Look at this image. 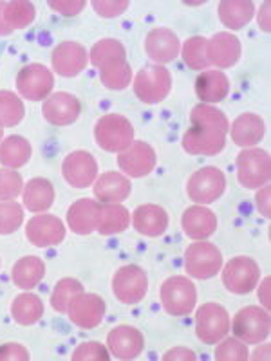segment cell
<instances>
[{"label":"cell","instance_id":"7402d4cb","mask_svg":"<svg viewBox=\"0 0 271 361\" xmlns=\"http://www.w3.org/2000/svg\"><path fill=\"white\" fill-rule=\"evenodd\" d=\"M183 231L193 240H205L212 237L217 230V217L212 209L205 208L203 204L192 206L183 214Z\"/></svg>","mask_w":271,"mask_h":361},{"label":"cell","instance_id":"2e32d148","mask_svg":"<svg viewBox=\"0 0 271 361\" xmlns=\"http://www.w3.org/2000/svg\"><path fill=\"white\" fill-rule=\"evenodd\" d=\"M118 164L128 177H145L156 166V152L150 145L136 141L127 150L118 154Z\"/></svg>","mask_w":271,"mask_h":361},{"label":"cell","instance_id":"7bdbcfd3","mask_svg":"<svg viewBox=\"0 0 271 361\" xmlns=\"http://www.w3.org/2000/svg\"><path fill=\"white\" fill-rule=\"evenodd\" d=\"M73 360L74 361H83V360L107 361L109 360V353L102 343H95V341H89V343H82L80 347H76V350L73 353Z\"/></svg>","mask_w":271,"mask_h":361},{"label":"cell","instance_id":"44dd1931","mask_svg":"<svg viewBox=\"0 0 271 361\" xmlns=\"http://www.w3.org/2000/svg\"><path fill=\"white\" fill-rule=\"evenodd\" d=\"M42 114L51 125L66 127L78 119L80 102L69 92H56L45 99Z\"/></svg>","mask_w":271,"mask_h":361},{"label":"cell","instance_id":"60d3db41","mask_svg":"<svg viewBox=\"0 0 271 361\" xmlns=\"http://www.w3.org/2000/svg\"><path fill=\"white\" fill-rule=\"evenodd\" d=\"M248 347L239 338H222L215 349V360L219 361H244L248 360Z\"/></svg>","mask_w":271,"mask_h":361},{"label":"cell","instance_id":"9a60e30c","mask_svg":"<svg viewBox=\"0 0 271 361\" xmlns=\"http://www.w3.org/2000/svg\"><path fill=\"white\" fill-rule=\"evenodd\" d=\"M64 179L69 183L73 188H87L96 180L98 176V164L96 159L89 152H73L64 159L62 164Z\"/></svg>","mask_w":271,"mask_h":361},{"label":"cell","instance_id":"83f0119b","mask_svg":"<svg viewBox=\"0 0 271 361\" xmlns=\"http://www.w3.org/2000/svg\"><path fill=\"white\" fill-rule=\"evenodd\" d=\"M24 204L29 212L42 214L45 209H49L54 201V188L49 180L44 177H35L28 183L24 188Z\"/></svg>","mask_w":271,"mask_h":361},{"label":"cell","instance_id":"f6af8a7d","mask_svg":"<svg viewBox=\"0 0 271 361\" xmlns=\"http://www.w3.org/2000/svg\"><path fill=\"white\" fill-rule=\"evenodd\" d=\"M0 360H29V353L22 345L8 343L0 347Z\"/></svg>","mask_w":271,"mask_h":361},{"label":"cell","instance_id":"e575fe53","mask_svg":"<svg viewBox=\"0 0 271 361\" xmlns=\"http://www.w3.org/2000/svg\"><path fill=\"white\" fill-rule=\"evenodd\" d=\"M114 60H127L125 47L118 40H102L92 45L90 49V63L98 69L114 62Z\"/></svg>","mask_w":271,"mask_h":361},{"label":"cell","instance_id":"8d00e7d4","mask_svg":"<svg viewBox=\"0 0 271 361\" xmlns=\"http://www.w3.org/2000/svg\"><path fill=\"white\" fill-rule=\"evenodd\" d=\"M35 15H37V11H35V6L31 2H24V0L9 2V4L6 2L4 18L11 31L28 27L35 20Z\"/></svg>","mask_w":271,"mask_h":361},{"label":"cell","instance_id":"7c38bea8","mask_svg":"<svg viewBox=\"0 0 271 361\" xmlns=\"http://www.w3.org/2000/svg\"><path fill=\"white\" fill-rule=\"evenodd\" d=\"M53 85V74L42 63H31V66L24 67L17 76L18 94H22L29 102H40V99L51 96Z\"/></svg>","mask_w":271,"mask_h":361},{"label":"cell","instance_id":"e0dca14e","mask_svg":"<svg viewBox=\"0 0 271 361\" xmlns=\"http://www.w3.org/2000/svg\"><path fill=\"white\" fill-rule=\"evenodd\" d=\"M145 51H147L148 58L154 60L157 66H164V63L174 62L177 54L181 53L179 38L167 27L152 29L145 40Z\"/></svg>","mask_w":271,"mask_h":361},{"label":"cell","instance_id":"f907efd6","mask_svg":"<svg viewBox=\"0 0 271 361\" xmlns=\"http://www.w3.org/2000/svg\"><path fill=\"white\" fill-rule=\"evenodd\" d=\"M270 2H264V6L260 8V13H259V27L263 29V31H270L271 29V24H270Z\"/></svg>","mask_w":271,"mask_h":361},{"label":"cell","instance_id":"52a82bcc","mask_svg":"<svg viewBox=\"0 0 271 361\" xmlns=\"http://www.w3.org/2000/svg\"><path fill=\"white\" fill-rule=\"evenodd\" d=\"M195 286L185 276H170L161 286V304L172 316L190 314L195 307Z\"/></svg>","mask_w":271,"mask_h":361},{"label":"cell","instance_id":"f1b7e54d","mask_svg":"<svg viewBox=\"0 0 271 361\" xmlns=\"http://www.w3.org/2000/svg\"><path fill=\"white\" fill-rule=\"evenodd\" d=\"M44 275L45 264L38 257H24V259H20L15 264V267L11 271L13 283L17 288L25 289V291L37 288L40 280L44 279Z\"/></svg>","mask_w":271,"mask_h":361},{"label":"cell","instance_id":"db71d44e","mask_svg":"<svg viewBox=\"0 0 271 361\" xmlns=\"http://www.w3.org/2000/svg\"><path fill=\"white\" fill-rule=\"evenodd\" d=\"M2 132H4V127L0 125V140H2Z\"/></svg>","mask_w":271,"mask_h":361},{"label":"cell","instance_id":"4fadbf2b","mask_svg":"<svg viewBox=\"0 0 271 361\" xmlns=\"http://www.w3.org/2000/svg\"><path fill=\"white\" fill-rule=\"evenodd\" d=\"M25 237H28L29 243L37 247L56 246L66 238V226L54 215L42 214L28 222Z\"/></svg>","mask_w":271,"mask_h":361},{"label":"cell","instance_id":"836d02e7","mask_svg":"<svg viewBox=\"0 0 271 361\" xmlns=\"http://www.w3.org/2000/svg\"><path fill=\"white\" fill-rule=\"evenodd\" d=\"M100 80L109 89L121 90L131 85L132 69L127 63V60H114L100 69Z\"/></svg>","mask_w":271,"mask_h":361},{"label":"cell","instance_id":"3957f363","mask_svg":"<svg viewBox=\"0 0 271 361\" xmlns=\"http://www.w3.org/2000/svg\"><path fill=\"white\" fill-rule=\"evenodd\" d=\"M237 177L241 186L248 190L267 185L271 177L270 154L260 148H244L237 156Z\"/></svg>","mask_w":271,"mask_h":361},{"label":"cell","instance_id":"6da1fadb","mask_svg":"<svg viewBox=\"0 0 271 361\" xmlns=\"http://www.w3.org/2000/svg\"><path fill=\"white\" fill-rule=\"evenodd\" d=\"M192 127L183 135V148L192 156H215L224 148L228 118L219 109L199 103L190 114Z\"/></svg>","mask_w":271,"mask_h":361},{"label":"cell","instance_id":"7a4b0ae2","mask_svg":"<svg viewBox=\"0 0 271 361\" xmlns=\"http://www.w3.org/2000/svg\"><path fill=\"white\" fill-rule=\"evenodd\" d=\"M96 145L105 152H124L134 143V128L121 114H107L98 119L95 127Z\"/></svg>","mask_w":271,"mask_h":361},{"label":"cell","instance_id":"f5cc1de1","mask_svg":"<svg viewBox=\"0 0 271 361\" xmlns=\"http://www.w3.org/2000/svg\"><path fill=\"white\" fill-rule=\"evenodd\" d=\"M251 360H270V345H263V347H259V349L255 350L253 356H251Z\"/></svg>","mask_w":271,"mask_h":361},{"label":"cell","instance_id":"cb8c5ba5","mask_svg":"<svg viewBox=\"0 0 271 361\" xmlns=\"http://www.w3.org/2000/svg\"><path fill=\"white\" fill-rule=\"evenodd\" d=\"M131 180L118 172L102 173L95 180V195L107 204H119L131 195Z\"/></svg>","mask_w":271,"mask_h":361},{"label":"cell","instance_id":"d6a6232c","mask_svg":"<svg viewBox=\"0 0 271 361\" xmlns=\"http://www.w3.org/2000/svg\"><path fill=\"white\" fill-rule=\"evenodd\" d=\"M131 224V214L121 204H107L100 208L98 228L96 230L102 235H114L125 231Z\"/></svg>","mask_w":271,"mask_h":361},{"label":"cell","instance_id":"ffe728a7","mask_svg":"<svg viewBox=\"0 0 271 361\" xmlns=\"http://www.w3.org/2000/svg\"><path fill=\"white\" fill-rule=\"evenodd\" d=\"M109 350L118 360H134L145 347L143 334L131 325H119L112 329L107 336Z\"/></svg>","mask_w":271,"mask_h":361},{"label":"cell","instance_id":"4316f807","mask_svg":"<svg viewBox=\"0 0 271 361\" xmlns=\"http://www.w3.org/2000/svg\"><path fill=\"white\" fill-rule=\"evenodd\" d=\"M264 137V121L257 114H241L231 125V140L237 147L251 148Z\"/></svg>","mask_w":271,"mask_h":361},{"label":"cell","instance_id":"7dc6e473","mask_svg":"<svg viewBox=\"0 0 271 361\" xmlns=\"http://www.w3.org/2000/svg\"><path fill=\"white\" fill-rule=\"evenodd\" d=\"M49 6L62 15H76V13L82 11L85 2L83 0H80V2H49Z\"/></svg>","mask_w":271,"mask_h":361},{"label":"cell","instance_id":"9c48e42d","mask_svg":"<svg viewBox=\"0 0 271 361\" xmlns=\"http://www.w3.org/2000/svg\"><path fill=\"white\" fill-rule=\"evenodd\" d=\"M222 269V283L234 295H248L257 288L260 269L250 257H235Z\"/></svg>","mask_w":271,"mask_h":361},{"label":"cell","instance_id":"b9f144b4","mask_svg":"<svg viewBox=\"0 0 271 361\" xmlns=\"http://www.w3.org/2000/svg\"><path fill=\"white\" fill-rule=\"evenodd\" d=\"M22 192V177L11 169L0 170V201H13Z\"/></svg>","mask_w":271,"mask_h":361},{"label":"cell","instance_id":"816d5d0a","mask_svg":"<svg viewBox=\"0 0 271 361\" xmlns=\"http://www.w3.org/2000/svg\"><path fill=\"white\" fill-rule=\"evenodd\" d=\"M4 9H6V2H0V37H8V35L13 33L11 29H9V25L6 24Z\"/></svg>","mask_w":271,"mask_h":361},{"label":"cell","instance_id":"4dcf8cb0","mask_svg":"<svg viewBox=\"0 0 271 361\" xmlns=\"http://www.w3.org/2000/svg\"><path fill=\"white\" fill-rule=\"evenodd\" d=\"M31 157V145L22 135H9L0 143V163L11 170L24 166Z\"/></svg>","mask_w":271,"mask_h":361},{"label":"cell","instance_id":"d590c367","mask_svg":"<svg viewBox=\"0 0 271 361\" xmlns=\"http://www.w3.org/2000/svg\"><path fill=\"white\" fill-rule=\"evenodd\" d=\"M24 118V105L11 90H0V125L15 127Z\"/></svg>","mask_w":271,"mask_h":361},{"label":"cell","instance_id":"681fc988","mask_svg":"<svg viewBox=\"0 0 271 361\" xmlns=\"http://www.w3.org/2000/svg\"><path fill=\"white\" fill-rule=\"evenodd\" d=\"M270 282L271 279L267 276V279L263 280V283H260V288H259V300L266 311H270Z\"/></svg>","mask_w":271,"mask_h":361},{"label":"cell","instance_id":"5bb4252c","mask_svg":"<svg viewBox=\"0 0 271 361\" xmlns=\"http://www.w3.org/2000/svg\"><path fill=\"white\" fill-rule=\"evenodd\" d=\"M69 320L80 329H95L96 325L102 324L105 316V302L102 296L92 295V293H80L71 300L69 307Z\"/></svg>","mask_w":271,"mask_h":361},{"label":"cell","instance_id":"bcb514c9","mask_svg":"<svg viewBox=\"0 0 271 361\" xmlns=\"http://www.w3.org/2000/svg\"><path fill=\"white\" fill-rule=\"evenodd\" d=\"M270 193H271L270 185H264V186H260L259 192H257V197H255V202H257V208H259V212L266 219H270V215H271V212H270V209H271V206H270Z\"/></svg>","mask_w":271,"mask_h":361},{"label":"cell","instance_id":"ba28073f","mask_svg":"<svg viewBox=\"0 0 271 361\" xmlns=\"http://www.w3.org/2000/svg\"><path fill=\"white\" fill-rule=\"evenodd\" d=\"M195 333L206 345H215L230 333V316L215 302L203 304L195 314Z\"/></svg>","mask_w":271,"mask_h":361},{"label":"cell","instance_id":"d4e9b609","mask_svg":"<svg viewBox=\"0 0 271 361\" xmlns=\"http://www.w3.org/2000/svg\"><path fill=\"white\" fill-rule=\"evenodd\" d=\"M100 208L102 206L92 199H80L74 204H71L69 212H67V224L74 233H92L98 228Z\"/></svg>","mask_w":271,"mask_h":361},{"label":"cell","instance_id":"277c9868","mask_svg":"<svg viewBox=\"0 0 271 361\" xmlns=\"http://www.w3.org/2000/svg\"><path fill=\"white\" fill-rule=\"evenodd\" d=\"M230 329L234 331L235 338H239L246 345L260 343L270 336V312L266 309L248 305L234 316V322H230Z\"/></svg>","mask_w":271,"mask_h":361},{"label":"cell","instance_id":"30bf717a","mask_svg":"<svg viewBox=\"0 0 271 361\" xmlns=\"http://www.w3.org/2000/svg\"><path fill=\"white\" fill-rule=\"evenodd\" d=\"M226 179L224 173L217 169V166H205V169L198 170L188 179L186 185V192L188 197L198 204H212L217 201L224 193Z\"/></svg>","mask_w":271,"mask_h":361},{"label":"cell","instance_id":"5b68a950","mask_svg":"<svg viewBox=\"0 0 271 361\" xmlns=\"http://www.w3.org/2000/svg\"><path fill=\"white\" fill-rule=\"evenodd\" d=\"M172 76L164 66H147L136 74L134 94L143 103H159L170 94Z\"/></svg>","mask_w":271,"mask_h":361},{"label":"cell","instance_id":"8992f818","mask_svg":"<svg viewBox=\"0 0 271 361\" xmlns=\"http://www.w3.org/2000/svg\"><path fill=\"white\" fill-rule=\"evenodd\" d=\"M222 267V255L212 243L195 240L185 253V269L192 279L206 280L215 276Z\"/></svg>","mask_w":271,"mask_h":361},{"label":"cell","instance_id":"8fae6325","mask_svg":"<svg viewBox=\"0 0 271 361\" xmlns=\"http://www.w3.org/2000/svg\"><path fill=\"white\" fill-rule=\"evenodd\" d=\"M112 291L121 304H140L148 291V276L140 266H124L112 279Z\"/></svg>","mask_w":271,"mask_h":361},{"label":"cell","instance_id":"484cf974","mask_svg":"<svg viewBox=\"0 0 271 361\" xmlns=\"http://www.w3.org/2000/svg\"><path fill=\"white\" fill-rule=\"evenodd\" d=\"M230 82L221 71H205L195 80V94L203 103H219L228 96Z\"/></svg>","mask_w":271,"mask_h":361},{"label":"cell","instance_id":"c3c4849f","mask_svg":"<svg viewBox=\"0 0 271 361\" xmlns=\"http://www.w3.org/2000/svg\"><path fill=\"white\" fill-rule=\"evenodd\" d=\"M164 361L169 360H195V354L190 349H185V347H176V349L169 350V353L163 356Z\"/></svg>","mask_w":271,"mask_h":361},{"label":"cell","instance_id":"ee69618b","mask_svg":"<svg viewBox=\"0 0 271 361\" xmlns=\"http://www.w3.org/2000/svg\"><path fill=\"white\" fill-rule=\"evenodd\" d=\"M92 6H95L96 13L102 15V17H116V15L124 13L128 8V2L127 0H124V2H114V0L112 2H100V0H95Z\"/></svg>","mask_w":271,"mask_h":361},{"label":"cell","instance_id":"ab89813d","mask_svg":"<svg viewBox=\"0 0 271 361\" xmlns=\"http://www.w3.org/2000/svg\"><path fill=\"white\" fill-rule=\"evenodd\" d=\"M24 221V209L15 201H0V235L17 231Z\"/></svg>","mask_w":271,"mask_h":361},{"label":"cell","instance_id":"f546056e","mask_svg":"<svg viewBox=\"0 0 271 361\" xmlns=\"http://www.w3.org/2000/svg\"><path fill=\"white\" fill-rule=\"evenodd\" d=\"M253 13L255 6L250 0H224L219 4V18L231 31L243 29L248 22H251Z\"/></svg>","mask_w":271,"mask_h":361},{"label":"cell","instance_id":"74e56055","mask_svg":"<svg viewBox=\"0 0 271 361\" xmlns=\"http://www.w3.org/2000/svg\"><path fill=\"white\" fill-rule=\"evenodd\" d=\"M83 293V286L74 279H64L56 283L53 295H51V305L54 311L67 312L71 300Z\"/></svg>","mask_w":271,"mask_h":361},{"label":"cell","instance_id":"d6986e66","mask_svg":"<svg viewBox=\"0 0 271 361\" xmlns=\"http://www.w3.org/2000/svg\"><path fill=\"white\" fill-rule=\"evenodd\" d=\"M53 69L60 76L73 78L87 67V51L78 42H62L53 51Z\"/></svg>","mask_w":271,"mask_h":361},{"label":"cell","instance_id":"1f68e13d","mask_svg":"<svg viewBox=\"0 0 271 361\" xmlns=\"http://www.w3.org/2000/svg\"><path fill=\"white\" fill-rule=\"evenodd\" d=\"M11 314L13 320L18 325L28 327V325H33L40 320L42 314H44V304L33 293H22L13 300Z\"/></svg>","mask_w":271,"mask_h":361},{"label":"cell","instance_id":"f35d334b","mask_svg":"<svg viewBox=\"0 0 271 361\" xmlns=\"http://www.w3.org/2000/svg\"><path fill=\"white\" fill-rule=\"evenodd\" d=\"M183 60L190 69L203 71L210 66L208 56H206V38L193 37L188 38L183 45Z\"/></svg>","mask_w":271,"mask_h":361},{"label":"cell","instance_id":"603a6c76","mask_svg":"<svg viewBox=\"0 0 271 361\" xmlns=\"http://www.w3.org/2000/svg\"><path fill=\"white\" fill-rule=\"evenodd\" d=\"M132 226L145 237H159L169 228V215L157 204L138 206L132 214Z\"/></svg>","mask_w":271,"mask_h":361},{"label":"cell","instance_id":"ac0fdd59","mask_svg":"<svg viewBox=\"0 0 271 361\" xmlns=\"http://www.w3.org/2000/svg\"><path fill=\"white\" fill-rule=\"evenodd\" d=\"M206 56L210 66L228 69L241 58V42L231 33H217L206 40Z\"/></svg>","mask_w":271,"mask_h":361}]
</instances>
